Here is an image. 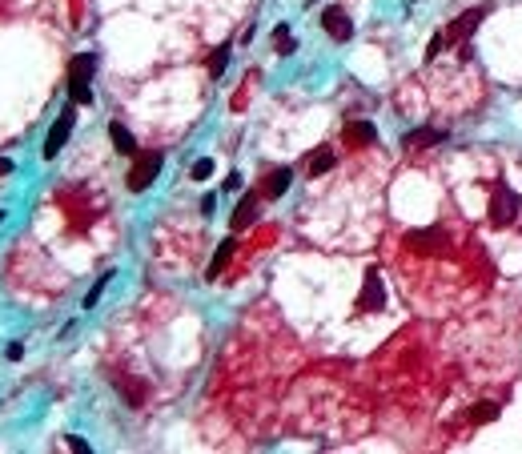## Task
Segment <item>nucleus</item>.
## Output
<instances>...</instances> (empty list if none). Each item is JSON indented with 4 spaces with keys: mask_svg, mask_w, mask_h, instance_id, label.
Returning <instances> with one entry per match:
<instances>
[{
    "mask_svg": "<svg viewBox=\"0 0 522 454\" xmlns=\"http://www.w3.org/2000/svg\"><path fill=\"white\" fill-rule=\"evenodd\" d=\"M93 72H96V52H76L69 61L65 85H69V101L76 105H93Z\"/></svg>",
    "mask_w": 522,
    "mask_h": 454,
    "instance_id": "1",
    "label": "nucleus"
},
{
    "mask_svg": "<svg viewBox=\"0 0 522 454\" xmlns=\"http://www.w3.org/2000/svg\"><path fill=\"white\" fill-rule=\"evenodd\" d=\"M161 165H165V157L153 149V153H137L133 157V165H129V177H125V185L129 193H145L157 177H161Z\"/></svg>",
    "mask_w": 522,
    "mask_h": 454,
    "instance_id": "2",
    "label": "nucleus"
},
{
    "mask_svg": "<svg viewBox=\"0 0 522 454\" xmlns=\"http://www.w3.org/2000/svg\"><path fill=\"white\" fill-rule=\"evenodd\" d=\"M72 125H76V101H69L65 109H61V117L52 121V129H48V137H45V161H52V157H61V149L69 145L72 137Z\"/></svg>",
    "mask_w": 522,
    "mask_h": 454,
    "instance_id": "3",
    "label": "nucleus"
},
{
    "mask_svg": "<svg viewBox=\"0 0 522 454\" xmlns=\"http://www.w3.org/2000/svg\"><path fill=\"white\" fill-rule=\"evenodd\" d=\"M354 310H357V313H378V310H386V282H382V274L374 269V265L362 274V293H357Z\"/></svg>",
    "mask_w": 522,
    "mask_h": 454,
    "instance_id": "4",
    "label": "nucleus"
},
{
    "mask_svg": "<svg viewBox=\"0 0 522 454\" xmlns=\"http://www.w3.org/2000/svg\"><path fill=\"white\" fill-rule=\"evenodd\" d=\"M519 214V193L510 189L506 181L494 185V197H490V225H510Z\"/></svg>",
    "mask_w": 522,
    "mask_h": 454,
    "instance_id": "5",
    "label": "nucleus"
},
{
    "mask_svg": "<svg viewBox=\"0 0 522 454\" xmlns=\"http://www.w3.org/2000/svg\"><path fill=\"white\" fill-rule=\"evenodd\" d=\"M482 17H486V4H478V8H470V12L454 17V24L446 28V41H454V45H470V37H474V28L482 24Z\"/></svg>",
    "mask_w": 522,
    "mask_h": 454,
    "instance_id": "6",
    "label": "nucleus"
},
{
    "mask_svg": "<svg viewBox=\"0 0 522 454\" xmlns=\"http://www.w3.org/2000/svg\"><path fill=\"white\" fill-rule=\"evenodd\" d=\"M322 28L330 32L333 41H350V37H354V21H350V12H346L342 4H330V8L322 12Z\"/></svg>",
    "mask_w": 522,
    "mask_h": 454,
    "instance_id": "7",
    "label": "nucleus"
},
{
    "mask_svg": "<svg viewBox=\"0 0 522 454\" xmlns=\"http://www.w3.org/2000/svg\"><path fill=\"white\" fill-rule=\"evenodd\" d=\"M446 141V133L442 129H434V125H418V129H410L402 137V149H410V153H422V149H434V145Z\"/></svg>",
    "mask_w": 522,
    "mask_h": 454,
    "instance_id": "8",
    "label": "nucleus"
},
{
    "mask_svg": "<svg viewBox=\"0 0 522 454\" xmlns=\"http://www.w3.org/2000/svg\"><path fill=\"white\" fill-rule=\"evenodd\" d=\"M289 181H293V169L289 165H278V169H269L265 177H261V197H269V201H278V197H285L289 193Z\"/></svg>",
    "mask_w": 522,
    "mask_h": 454,
    "instance_id": "9",
    "label": "nucleus"
},
{
    "mask_svg": "<svg viewBox=\"0 0 522 454\" xmlns=\"http://www.w3.org/2000/svg\"><path fill=\"white\" fill-rule=\"evenodd\" d=\"M406 245L418 249V254H438V249L446 245V234H442V229H410V234H406Z\"/></svg>",
    "mask_w": 522,
    "mask_h": 454,
    "instance_id": "10",
    "label": "nucleus"
},
{
    "mask_svg": "<svg viewBox=\"0 0 522 454\" xmlns=\"http://www.w3.org/2000/svg\"><path fill=\"white\" fill-rule=\"evenodd\" d=\"M258 197L261 193H245V197L238 201V209H233V217H229V229H233V234H241L245 225L258 221Z\"/></svg>",
    "mask_w": 522,
    "mask_h": 454,
    "instance_id": "11",
    "label": "nucleus"
},
{
    "mask_svg": "<svg viewBox=\"0 0 522 454\" xmlns=\"http://www.w3.org/2000/svg\"><path fill=\"white\" fill-rule=\"evenodd\" d=\"M337 165V153H333L330 145H322V149H313V153H309L306 157V177H322V173H330V169Z\"/></svg>",
    "mask_w": 522,
    "mask_h": 454,
    "instance_id": "12",
    "label": "nucleus"
},
{
    "mask_svg": "<svg viewBox=\"0 0 522 454\" xmlns=\"http://www.w3.org/2000/svg\"><path fill=\"white\" fill-rule=\"evenodd\" d=\"M109 141H113V149H117L121 157H137L141 149H137V137L121 125V121H109Z\"/></svg>",
    "mask_w": 522,
    "mask_h": 454,
    "instance_id": "13",
    "label": "nucleus"
},
{
    "mask_svg": "<svg viewBox=\"0 0 522 454\" xmlns=\"http://www.w3.org/2000/svg\"><path fill=\"white\" fill-rule=\"evenodd\" d=\"M346 141L357 145V149H362V145H374V141H378L374 121H350V125H346Z\"/></svg>",
    "mask_w": 522,
    "mask_h": 454,
    "instance_id": "14",
    "label": "nucleus"
},
{
    "mask_svg": "<svg viewBox=\"0 0 522 454\" xmlns=\"http://www.w3.org/2000/svg\"><path fill=\"white\" fill-rule=\"evenodd\" d=\"M113 386H117L121 394H125L129 410H141V406H145V386H141V382H129L125 374H113Z\"/></svg>",
    "mask_w": 522,
    "mask_h": 454,
    "instance_id": "15",
    "label": "nucleus"
},
{
    "mask_svg": "<svg viewBox=\"0 0 522 454\" xmlns=\"http://www.w3.org/2000/svg\"><path fill=\"white\" fill-rule=\"evenodd\" d=\"M233 249H238V241H233V238H225L221 245H217L213 262H209V269H205V278H209V282H213V278H221V269L229 265V258H233Z\"/></svg>",
    "mask_w": 522,
    "mask_h": 454,
    "instance_id": "16",
    "label": "nucleus"
},
{
    "mask_svg": "<svg viewBox=\"0 0 522 454\" xmlns=\"http://www.w3.org/2000/svg\"><path fill=\"white\" fill-rule=\"evenodd\" d=\"M273 48H278V56H293V52H297V41H293V32H289L285 21L273 28Z\"/></svg>",
    "mask_w": 522,
    "mask_h": 454,
    "instance_id": "17",
    "label": "nucleus"
},
{
    "mask_svg": "<svg viewBox=\"0 0 522 454\" xmlns=\"http://www.w3.org/2000/svg\"><path fill=\"white\" fill-rule=\"evenodd\" d=\"M499 414H502L499 402H478V406L470 410V426H486V422H494Z\"/></svg>",
    "mask_w": 522,
    "mask_h": 454,
    "instance_id": "18",
    "label": "nucleus"
},
{
    "mask_svg": "<svg viewBox=\"0 0 522 454\" xmlns=\"http://www.w3.org/2000/svg\"><path fill=\"white\" fill-rule=\"evenodd\" d=\"M113 278H117V274H113V269H105V274H101V278H96V282H93V289L85 293V306H81V310H93L96 302H101V293L109 289V282H113Z\"/></svg>",
    "mask_w": 522,
    "mask_h": 454,
    "instance_id": "19",
    "label": "nucleus"
},
{
    "mask_svg": "<svg viewBox=\"0 0 522 454\" xmlns=\"http://www.w3.org/2000/svg\"><path fill=\"white\" fill-rule=\"evenodd\" d=\"M229 56H233V41L217 45L213 56H209V72H213V76H221V72H225V65H229Z\"/></svg>",
    "mask_w": 522,
    "mask_h": 454,
    "instance_id": "20",
    "label": "nucleus"
},
{
    "mask_svg": "<svg viewBox=\"0 0 522 454\" xmlns=\"http://www.w3.org/2000/svg\"><path fill=\"white\" fill-rule=\"evenodd\" d=\"M209 173H213V157H197V161H193V169H189L193 181H205Z\"/></svg>",
    "mask_w": 522,
    "mask_h": 454,
    "instance_id": "21",
    "label": "nucleus"
},
{
    "mask_svg": "<svg viewBox=\"0 0 522 454\" xmlns=\"http://www.w3.org/2000/svg\"><path fill=\"white\" fill-rule=\"evenodd\" d=\"M446 45H450V41H446V32H434V37H430V45H426V61H438V52H442Z\"/></svg>",
    "mask_w": 522,
    "mask_h": 454,
    "instance_id": "22",
    "label": "nucleus"
},
{
    "mask_svg": "<svg viewBox=\"0 0 522 454\" xmlns=\"http://www.w3.org/2000/svg\"><path fill=\"white\" fill-rule=\"evenodd\" d=\"M65 446H69V451H76V454H81V451L89 454V451H93V446H89V442H85L81 434H65Z\"/></svg>",
    "mask_w": 522,
    "mask_h": 454,
    "instance_id": "23",
    "label": "nucleus"
},
{
    "mask_svg": "<svg viewBox=\"0 0 522 454\" xmlns=\"http://www.w3.org/2000/svg\"><path fill=\"white\" fill-rule=\"evenodd\" d=\"M201 214H205V217L217 214V193H205V197H201Z\"/></svg>",
    "mask_w": 522,
    "mask_h": 454,
    "instance_id": "24",
    "label": "nucleus"
},
{
    "mask_svg": "<svg viewBox=\"0 0 522 454\" xmlns=\"http://www.w3.org/2000/svg\"><path fill=\"white\" fill-rule=\"evenodd\" d=\"M4 358H8V362H21V358H24V346H21V342H12V346L4 350Z\"/></svg>",
    "mask_w": 522,
    "mask_h": 454,
    "instance_id": "25",
    "label": "nucleus"
},
{
    "mask_svg": "<svg viewBox=\"0 0 522 454\" xmlns=\"http://www.w3.org/2000/svg\"><path fill=\"white\" fill-rule=\"evenodd\" d=\"M225 189H229V193L241 189V173H229V177H225Z\"/></svg>",
    "mask_w": 522,
    "mask_h": 454,
    "instance_id": "26",
    "label": "nucleus"
},
{
    "mask_svg": "<svg viewBox=\"0 0 522 454\" xmlns=\"http://www.w3.org/2000/svg\"><path fill=\"white\" fill-rule=\"evenodd\" d=\"M12 169H17V165H12V161H8V157H0V177H8V173H12Z\"/></svg>",
    "mask_w": 522,
    "mask_h": 454,
    "instance_id": "27",
    "label": "nucleus"
}]
</instances>
